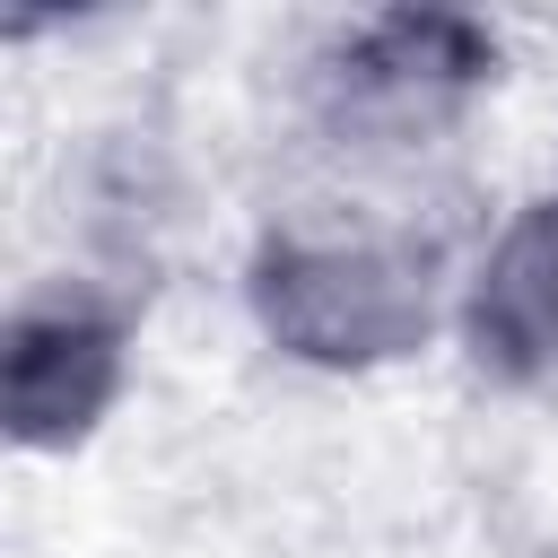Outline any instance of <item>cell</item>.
<instances>
[{"label": "cell", "instance_id": "cell-1", "mask_svg": "<svg viewBox=\"0 0 558 558\" xmlns=\"http://www.w3.org/2000/svg\"><path fill=\"white\" fill-rule=\"evenodd\" d=\"M462 270L392 209H288L244 262V314L288 366L375 375L453 331Z\"/></svg>", "mask_w": 558, "mask_h": 558}, {"label": "cell", "instance_id": "cell-2", "mask_svg": "<svg viewBox=\"0 0 558 558\" xmlns=\"http://www.w3.org/2000/svg\"><path fill=\"white\" fill-rule=\"evenodd\" d=\"M497 78V35L445 9H392L340 26L305 61V131L340 166H410L471 122Z\"/></svg>", "mask_w": 558, "mask_h": 558}, {"label": "cell", "instance_id": "cell-3", "mask_svg": "<svg viewBox=\"0 0 558 558\" xmlns=\"http://www.w3.org/2000/svg\"><path fill=\"white\" fill-rule=\"evenodd\" d=\"M131 384V314L105 279H52L9 305L0 410L26 453H78Z\"/></svg>", "mask_w": 558, "mask_h": 558}, {"label": "cell", "instance_id": "cell-4", "mask_svg": "<svg viewBox=\"0 0 558 558\" xmlns=\"http://www.w3.org/2000/svg\"><path fill=\"white\" fill-rule=\"evenodd\" d=\"M453 340L506 392H558V183L514 201L462 262Z\"/></svg>", "mask_w": 558, "mask_h": 558}]
</instances>
